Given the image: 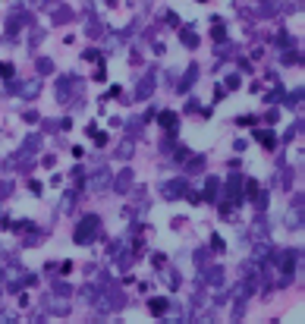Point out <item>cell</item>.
<instances>
[{"label": "cell", "instance_id": "obj_1", "mask_svg": "<svg viewBox=\"0 0 305 324\" xmlns=\"http://www.w3.org/2000/svg\"><path fill=\"white\" fill-rule=\"evenodd\" d=\"M98 236H101V217H98V214H85L82 221H79L72 239H76L79 246H88V242H95Z\"/></svg>", "mask_w": 305, "mask_h": 324}, {"label": "cell", "instance_id": "obj_2", "mask_svg": "<svg viewBox=\"0 0 305 324\" xmlns=\"http://www.w3.org/2000/svg\"><path fill=\"white\" fill-rule=\"evenodd\" d=\"M223 192H227V202L230 208H236V205H242V176H230L227 186H223Z\"/></svg>", "mask_w": 305, "mask_h": 324}, {"label": "cell", "instance_id": "obj_3", "mask_svg": "<svg viewBox=\"0 0 305 324\" xmlns=\"http://www.w3.org/2000/svg\"><path fill=\"white\" fill-rule=\"evenodd\" d=\"M95 306L101 308V312H114V308H123V296H117L114 290H101L95 299Z\"/></svg>", "mask_w": 305, "mask_h": 324}, {"label": "cell", "instance_id": "obj_4", "mask_svg": "<svg viewBox=\"0 0 305 324\" xmlns=\"http://www.w3.org/2000/svg\"><path fill=\"white\" fill-rule=\"evenodd\" d=\"M41 79H25V82H19L16 85V91H19V98H22V101H32V98H38L41 95Z\"/></svg>", "mask_w": 305, "mask_h": 324}, {"label": "cell", "instance_id": "obj_5", "mask_svg": "<svg viewBox=\"0 0 305 324\" xmlns=\"http://www.w3.org/2000/svg\"><path fill=\"white\" fill-rule=\"evenodd\" d=\"M287 227H289V230H299V227H302V195L289 205V211H287Z\"/></svg>", "mask_w": 305, "mask_h": 324}, {"label": "cell", "instance_id": "obj_6", "mask_svg": "<svg viewBox=\"0 0 305 324\" xmlns=\"http://www.w3.org/2000/svg\"><path fill=\"white\" fill-rule=\"evenodd\" d=\"M157 123H161V129H164V132L176 136V126H180V120H176L173 110H164V114H157Z\"/></svg>", "mask_w": 305, "mask_h": 324}, {"label": "cell", "instance_id": "obj_7", "mask_svg": "<svg viewBox=\"0 0 305 324\" xmlns=\"http://www.w3.org/2000/svg\"><path fill=\"white\" fill-rule=\"evenodd\" d=\"M91 189H95V192H104V189H110V173L104 167H98V173L91 176V183H88Z\"/></svg>", "mask_w": 305, "mask_h": 324}, {"label": "cell", "instance_id": "obj_8", "mask_svg": "<svg viewBox=\"0 0 305 324\" xmlns=\"http://www.w3.org/2000/svg\"><path fill=\"white\" fill-rule=\"evenodd\" d=\"M110 186H114L117 192H129V189H132V170H123V173L117 176V180L110 183Z\"/></svg>", "mask_w": 305, "mask_h": 324}, {"label": "cell", "instance_id": "obj_9", "mask_svg": "<svg viewBox=\"0 0 305 324\" xmlns=\"http://www.w3.org/2000/svg\"><path fill=\"white\" fill-rule=\"evenodd\" d=\"M186 192V180H176V183H167L164 186V198H180Z\"/></svg>", "mask_w": 305, "mask_h": 324}, {"label": "cell", "instance_id": "obj_10", "mask_svg": "<svg viewBox=\"0 0 305 324\" xmlns=\"http://www.w3.org/2000/svg\"><path fill=\"white\" fill-rule=\"evenodd\" d=\"M154 85H157L154 76H145L142 82H138V91H136V95H138V98H151V95H154Z\"/></svg>", "mask_w": 305, "mask_h": 324}, {"label": "cell", "instance_id": "obj_11", "mask_svg": "<svg viewBox=\"0 0 305 324\" xmlns=\"http://www.w3.org/2000/svg\"><path fill=\"white\" fill-rule=\"evenodd\" d=\"M148 308H151V315H167V308H170V302L164 299V296H154V299L148 302Z\"/></svg>", "mask_w": 305, "mask_h": 324}, {"label": "cell", "instance_id": "obj_12", "mask_svg": "<svg viewBox=\"0 0 305 324\" xmlns=\"http://www.w3.org/2000/svg\"><path fill=\"white\" fill-rule=\"evenodd\" d=\"M132 148H136V145H132V138L120 142V145H117V157H120V161H129V157H132Z\"/></svg>", "mask_w": 305, "mask_h": 324}, {"label": "cell", "instance_id": "obj_13", "mask_svg": "<svg viewBox=\"0 0 305 324\" xmlns=\"http://www.w3.org/2000/svg\"><path fill=\"white\" fill-rule=\"evenodd\" d=\"M208 283H211V287H220V283H223V268H220V264L208 268Z\"/></svg>", "mask_w": 305, "mask_h": 324}, {"label": "cell", "instance_id": "obj_14", "mask_svg": "<svg viewBox=\"0 0 305 324\" xmlns=\"http://www.w3.org/2000/svg\"><path fill=\"white\" fill-rule=\"evenodd\" d=\"M180 38H183L186 48H198V35H195L192 29H183V32H180Z\"/></svg>", "mask_w": 305, "mask_h": 324}, {"label": "cell", "instance_id": "obj_15", "mask_svg": "<svg viewBox=\"0 0 305 324\" xmlns=\"http://www.w3.org/2000/svg\"><path fill=\"white\" fill-rule=\"evenodd\" d=\"M38 145H41V138H38V136H29V138H25V145H22V157H29Z\"/></svg>", "mask_w": 305, "mask_h": 324}, {"label": "cell", "instance_id": "obj_16", "mask_svg": "<svg viewBox=\"0 0 305 324\" xmlns=\"http://www.w3.org/2000/svg\"><path fill=\"white\" fill-rule=\"evenodd\" d=\"M242 195L255 198V195H258V183H255V180H242Z\"/></svg>", "mask_w": 305, "mask_h": 324}, {"label": "cell", "instance_id": "obj_17", "mask_svg": "<svg viewBox=\"0 0 305 324\" xmlns=\"http://www.w3.org/2000/svg\"><path fill=\"white\" fill-rule=\"evenodd\" d=\"M88 35H91V38L104 35V22H101V19H91V22H88Z\"/></svg>", "mask_w": 305, "mask_h": 324}, {"label": "cell", "instance_id": "obj_18", "mask_svg": "<svg viewBox=\"0 0 305 324\" xmlns=\"http://www.w3.org/2000/svg\"><path fill=\"white\" fill-rule=\"evenodd\" d=\"M51 308H54L57 315H66V312H69V302H66V299H51Z\"/></svg>", "mask_w": 305, "mask_h": 324}, {"label": "cell", "instance_id": "obj_19", "mask_svg": "<svg viewBox=\"0 0 305 324\" xmlns=\"http://www.w3.org/2000/svg\"><path fill=\"white\" fill-rule=\"evenodd\" d=\"M258 138L264 142V148H274V145H277V138L271 136V132H258Z\"/></svg>", "mask_w": 305, "mask_h": 324}, {"label": "cell", "instance_id": "obj_20", "mask_svg": "<svg viewBox=\"0 0 305 324\" xmlns=\"http://www.w3.org/2000/svg\"><path fill=\"white\" fill-rule=\"evenodd\" d=\"M214 192H217V180L211 176V180H208V186H204V198H214Z\"/></svg>", "mask_w": 305, "mask_h": 324}, {"label": "cell", "instance_id": "obj_21", "mask_svg": "<svg viewBox=\"0 0 305 324\" xmlns=\"http://www.w3.org/2000/svg\"><path fill=\"white\" fill-rule=\"evenodd\" d=\"M302 104V88L299 91H293V95H289V107H299Z\"/></svg>", "mask_w": 305, "mask_h": 324}, {"label": "cell", "instance_id": "obj_22", "mask_svg": "<svg viewBox=\"0 0 305 324\" xmlns=\"http://www.w3.org/2000/svg\"><path fill=\"white\" fill-rule=\"evenodd\" d=\"M38 69H41V72H51V69H54V63H51L48 57H41V60H38Z\"/></svg>", "mask_w": 305, "mask_h": 324}, {"label": "cell", "instance_id": "obj_23", "mask_svg": "<svg viewBox=\"0 0 305 324\" xmlns=\"http://www.w3.org/2000/svg\"><path fill=\"white\" fill-rule=\"evenodd\" d=\"M0 76L10 79V76H13V63H0Z\"/></svg>", "mask_w": 305, "mask_h": 324}, {"label": "cell", "instance_id": "obj_24", "mask_svg": "<svg viewBox=\"0 0 305 324\" xmlns=\"http://www.w3.org/2000/svg\"><path fill=\"white\" fill-rule=\"evenodd\" d=\"M208 255H211V252H204V249H202V252H198V258H195V261H198V264H202V268H204V264H208Z\"/></svg>", "mask_w": 305, "mask_h": 324}, {"label": "cell", "instance_id": "obj_25", "mask_svg": "<svg viewBox=\"0 0 305 324\" xmlns=\"http://www.w3.org/2000/svg\"><path fill=\"white\" fill-rule=\"evenodd\" d=\"M211 246H214L217 252H220V249H223V239H220V236H211Z\"/></svg>", "mask_w": 305, "mask_h": 324}, {"label": "cell", "instance_id": "obj_26", "mask_svg": "<svg viewBox=\"0 0 305 324\" xmlns=\"http://www.w3.org/2000/svg\"><path fill=\"white\" fill-rule=\"evenodd\" d=\"M236 85H239V76H236V72H233V76L227 79V88H236Z\"/></svg>", "mask_w": 305, "mask_h": 324}, {"label": "cell", "instance_id": "obj_27", "mask_svg": "<svg viewBox=\"0 0 305 324\" xmlns=\"http://www.w3.org/2000/svg\"><path fill=\"white\" fill-rule=\"evenodd\" d=\"M0 321H16V312H0Z\"/></svg>", "mask_w": 305, "mask_h": 324}, {"label": "cell", "instance_id": "obj_28", "mask_svg": "<svg viewBox=\"0 0 305 324\" xmlns=\"http://www.w3.org/2000/svg\"><path fill=\"white\" fill-rule=\"evenodd\" d=\"M10 189H13L10 183H0V198H3V195H10Z\"/></svg>", "mask_w": 305, "mask_h": 324}]
</instances>
